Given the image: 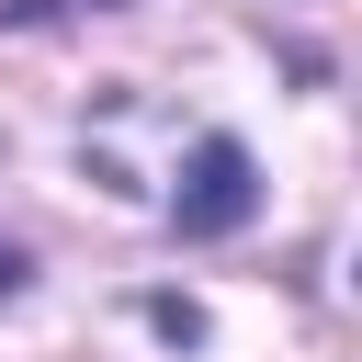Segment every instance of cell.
I'll list each match as a JSON object with an SVG mask.
<instances>
[{
  "mask_svg": "<svg viewBox=\"0 0 362 362\" xmlns=\"http://www.w3.org/2000/svg\"><path fill=\"white\" fill-rule=\"evenodd\" d=\"M249 215H260V158L238 136H204L192 170H181V192H170V226L181 238H238Z\"/></svg>",
  "mask_w": 362,
  "mask_h": 362,
  "instance_id": "6da1fadb",
  "label": "cell"
},
{
  "mask_svg": "<svg viewBox=\"0 0 362 362\" xmlns=\"http://www.w3.org/2000/svg\"><path fill=\"white\" fill-rule=\"evenodd\" d=\"M11 294H23V249L0 238V305H11Z\"/></svg>",
  "mask_w": 362,
  "mask_h": 362,
  "instance_id": "7a4b0ae2",
  "label": "cell"
}]
</instances>
